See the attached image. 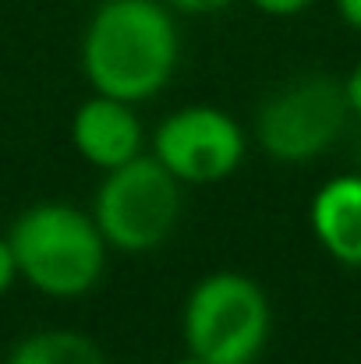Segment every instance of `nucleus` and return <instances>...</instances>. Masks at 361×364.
Segmentation results:
<instances>
[{"label":"nucleus","instance_id":"nucleus-1","mask_svg":"<svg viewBox=\"0 0 361 364\" xmlns=\"http://www.w3.org/2000/svg\"><path fill=\"white\" fill-rule=\"evenodd\" d=\"M181 60V32L163 0H103L82 36V71L93 92L145 103L163 92Z\"/></svg>","mask_w":361,"mask_h":364},{"label":"nucleus","instance_id":"nucleus-2","mask_svg":"<svg viewBox=\"0 0 361 364\" xmlns=\"http://www.w3.org/2000/svg\"><path fill=\"white\" fill-rule=\"evenodd\" d=\"M18 276L57 301L85 297L107 272L110 244L100 234L93 213L68 202H39L18 213L7 230Z\"/></svg>","mask_w":361,"mask_h":364},{"label":"nucleus","instance_id":"nucleus-3","mask_svg":"<svg viewBox=\"0 0 361 364\" xmlns=\"http://www.w3.org/2000/svg\"><path fill=\"white\" fill-rule=\"evenodd\" d=\"M273 329L266 290L244 272L224 269L202 276L181 311V336L188 354L209 364H255Z\"/></svg>","mask_w":361,"mask_h":364},{"label":"nucleus","instance_id":"nucleus-4","mask_svg":"<svg viewBox=\"0 0 361 364\" xmlns=\"http://www.w3.org/2000/svg\"><path fill=\"white\" fill-rule=\"evenodd\" d=\"M93 220L110 251H156L170 241L181 220V181L156 156H135L103 173L93 198Z\"/></svg>","mask_w":361,"mask_h":364},{"label":"nucleus","instance_id":"nucleus-5","mask_svg":"<svg viewBox=\"0 0 361 364\" xmlns=\"http://www.w3.org/2000/svg\"><path fill=\"white\" fill-rule=\"evenodd\" d=\"M344 85L326 75H298L276 85L255 114V141L273 163L301 166L319 159L347 124Z\"/></svg>","mask_w":361,"mask_h":364},{"label":"nucleus","instance_id":"nucleus-6","mask_svg":"<svg viewBox=\"0 0 361 364\" xmlns=\"http://www.w3.org/2000/svg\"><path fill=\"white\" fill-rule=\"evenodd\" d=\"M244 127L227 110L184 107L159 121L152 134V156L192 188L227 181L244 163Z\"/></svg>","mask_w":361,"mask_h":364},{"label":"nucleus","instance_id":"nucleus-7","mask_svg":"<svg viewBox=\"0 0 361 364\" xmlns=\"http://www.w3.org/2000/svg\"><path fill=\"white\" fill-rule=\"evenodd\" d=\"M142 138L145 134L135 114V103H124L103 92H93L71 117V141L78 156L103 173L142 156Z\"/></svg>","mask_w":361,"mask_h":364},{"label":"nucleus","instance_id":"nucleus-8","mask_svg":"<svg viewBox=\"0 0 361 364\" xmlns=\"http://www.w3.org/2000/svg\"><path fill=\"white\" fill-rule=\"evenodd\" d=\"M312 234L340 265H361V173L330 177L312 198Z\"/></svg>","mask_w":361,"mask_h":364},{"label":"nucleus","instance_id":"nucleus-9","mask_svg":"<svg viewBox=\"0 0 361 364\" xmlns=\"http://www.w3.org/2000/svg\"><path fill=\"white\" fill-rule=\"evenodd\" d=\"M4 364H110L103 347L78 329H39L18 340Z\"/></svg>","mask_w":361,"mask_h":364},{"label":"nucleus","instance_id":"nucleus-10","mask_svg":"<svg viewBox=\"0 0 361 364\" xmlns=\"http://www.w3.org/2000/svg\"><path fill=\"white\" fill-rule=\"evenodd\" d=\"M312 4L315 0H251V7L262 11V14H269V18H294V14L308 11Z\"/></svg>","mask_w":361,"mask_h":364},{"label":"nucleus","instance_id":"nucleus-11","mask_svg":"<svg viewBox=\"0 0 361 364\" xmlns=\"http://www.w3.org/2000/svg\"><path fill=\"white\" fill-rule=\"evenodd\" d=\"M174 14H216V11H224V7H231L234 0H163Z\"/></svg>","mask_w":361,"mask_h":364},{"label":"nucleus","instance_id":"nucleus-12","mask_svg":"<svg viewBox=\"0 0 361 364\" xmlns=\"http://www.w3.org/2000/svg\"><path fill=\"white\" fill-rule=\"evenodd\" d=\"M21 276H18V262H14V247L7 237H0V297L18 283Z\"/></svg>","mask_w":361,"mask_h":364},{"label":"nucleus","instance_id":"nucleus-13","mask_svg":"<svg viewBox=\"0 0 361 364\" xmlns=\"http://www.w3.org/2000/svg\"><path fill=\"white\" fill-rule=\"evenodd\" d=\"M344 85V100H347V110L355 114V117H361V60L351 68V75L340 82Z\"/></svg>","mask_w":361,"mask_h":364},{"label":"nucleus","instance_id":"nucleus-14","mask_svg":"<svg viewBox=\"0 0 361 364\" xmlns=\"http://www.w3.org/2000/svg\"><path fill=\"white\" fill-rule=\"evenodd\" d=\"M337 11H340L344 25H351L355 32H361V0H337Z\"/></svg>","mask_w":361,"mask_h":364},{"label":"nucleus","instance_id":"nucleus-15","mask_svg":"<svg viewBox=\"0 0 361 364\" xmlns=\"http://www.w3.org/2000/svg\"><path fill=\"white\" fill-rule=\"evenodd\" d=\"M174 364H209V361H202V358H199V354H184V358H181V361H174Z\"/></svg>","mask_w":361,"mask_h":364}]
</instances>
